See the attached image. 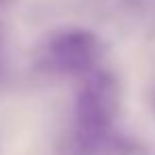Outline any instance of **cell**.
<instances>
[{
    "instance_id": "4",
    "label": "cell",
    "mask_w": 155,
    "mask_h": 155,
    "mask_svg": "<svg viewBox=\"0 0 155 155\" xmlns=\"http://www.w3.org/2000/svg\"><path fill=\"white\" fill-rule=\"evenodd\" d=\"M2 2H7V0H0V5H2Z\"/></svg>"
},
{
    "instance_id": "3",
    "label": "cell",
    "mask_w": 155,
    "mask_h": 155,
    "mask_svg": "<svg viewBox=\"0 0 155 155\" xmlns=\"http://www.w3.org/2000/svg\"><path fill=\"white\" fill-rule=\"evenodd\" d=\"M2 60H5L2 58V36H0V70H2Z\"/></svg>"
},
{
    "instance_id": "1",
    "label": "cell",
    "mask_w": 155,
    "mask_h": 155,
    "mask_svg": "<svg viewBox=\"0 0 155 155\" xmlns=\"http://www.w3.org/2000/svg\"><path fill=\"white\" fill-rule=\"evenodd\" d=\"M119 104L121 91L115 74L108 70L89 72L77 96V127L72 140L77 155H96L106 147Z\"/></svg>"
},
{
    "instance_id": "2",
    "label": "cell",
    "mask_w": 155,
    "mask_h": 155,
    "mask_svg": "<svg viewBox=\"0 0 155 155\" xmlns=\"http://www.w3.org/2000/svg\"><path fill=\"white\" fill-rule=\"evenodd\" d=\"M100 55V41L89 30H64L47 45V64L58 72H89Z\"/></svg>"
}]
</instances>
